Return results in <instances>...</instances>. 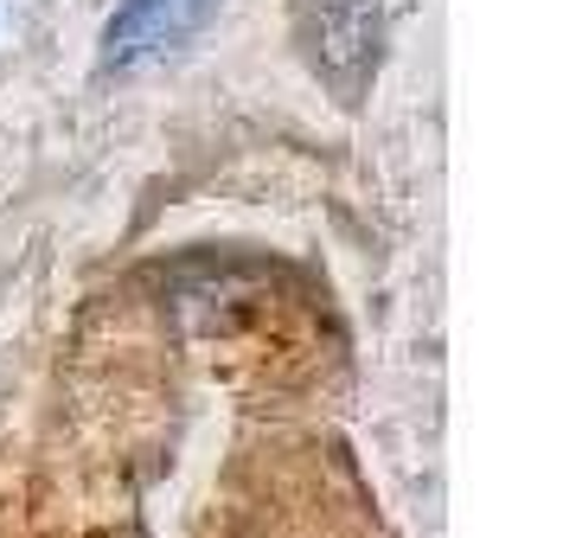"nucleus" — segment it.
<instances>
[{"label": "nucleus", "mask_w": 563, "mask_h": 538, "mask_svg": "<svg viewBox=\"0 0 563 538\" xmlns=\"http://www.w3.org/2000/svg\"><path fill=\"white\" fill-rule=\"evenodd\" d=\"M308 65L340 97H358L378 65V7L372 0H308Z\"/></svg>", "instance_id": "1"}, {"label": "nucleus", "mask_w": 563, "mask_h": 538, "mask_svg": "<svg viewBox=\"0 0 563 538\" xmlns=\"http://www.w3.org/2000/svg\"><path fill=\"white\" fill-rule=\"evenodd\" d=\"M211 20V0H122L103 26V65L109 72H141L154 58H174L186 39Z\"/></svg>", "instance_id": "2"}]
</instances>
